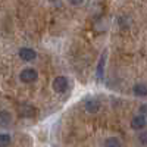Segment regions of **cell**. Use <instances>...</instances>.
Instances as JSON below:
<instances>
[{"label": "cell", "instance_id": "obj_12", "mask_svg": "<svg viewBox=\"0 0 147 147\" xmlns=\"http://www.w3.org/2000/svg\"><path fill=\"white\" fill-rule=\"evenodd\" d=\"M138 141L144 146H147V129H141V132L138 134Z\"/></svg>", "mask_w": 147, "mask_h": 147}, {"label": "cell", "instance_id": "obj_5", "mask_svg": "<svg viewBox=\"0 0 147 147\" xmlns=\"http://www.w3.org/2000/svg\"><path fill=\"white\" fill-rule=\"evenodd\" d=\"M106 57H107V52L105 50L99 59V63L96 66V78L99 81H103L105 78V66H106Z\"/></svg>", "mask_w": 147, "mask_h": 147}, {"label": "cell", "instance_id": "obj_8", "mask_svg": "<svg viewBox=\"0 0 147 147\" xmlns=\"http://www.w3.org/2000/svg\"><path fill=\"white\" fill-rule=\"evenodd\" d=\"M132 93L137 97H147V84L146 82H138L132 87Z\"/></svg>", "mask_w": 147, "mask_h": 147}, {"label": "cell", "instance_id": "obj_1", "mask_svg": "<svg viewBox=\"0 0 147 147\" xmlns=\"http://www.w3.org/2000/svg\"><path fill=\"white\" fill-rule=\"evenodd\" d=\"M52 88L55 90V93L57 94H65L69 90V80L65 75H59L53 80L52 82Z\"/></svg>", "mask_w": 147, "mask_h": 147}, {"label": "cell", "instance_id": "obj_11", "mask_svg": "<svg viewBox=\"0 0 147 147\" xmlns=\"http://www.w3.org/2000/svg\"><path fill=\"white\" fill-rule=\"evenodd\" d=\"M12 141V137H10V134L7 132H0V147H3V146H9Z\"/></svg>", "mask_w": 147, "mask_h": 147}, {"label": "cell", "instance_id": "obj_15", "mask_svg": "<svg viewBox=\"0 0 147 147\" xmlns=\"http://www.w3.org/2000/svg\"><path fill=\"white\" fill-rule=\"evenodd\" d=\"M49 2H52V3H55V2H57V0H49Z\"/></svg>", "mask_w": 147, "mask_h": 147}, {"label": "cell", "instance_id": "obj_3", "mask_svg": "<svg viewBox=\"0 0 147 147\" xmlns=\"http://www.w3.org/2000/svg\"><path fill=\"white\" fill-rule=\"evenodd\" d=\"M18 113L21 118H34L37 113H38V110H37V107L31 103H21L18 106Z\"/></svg>", "mask_w": 147, "mask_h": 147}, {"label": "cell", "instance_id": "obj_10", "mask_svg": "<svg viewBox=\"0 0 147 147\" xmlns=\"http://www.w3.org/2000/svg\"><path fill=\"white\" fill-rule=\"evenodd\" d=\"M103 146H107V147H119V146H122V141L119 138H116V137H109L107 140H105Z\"/></svg>", "mask_w": 147, "mask_h": 147}, {"label": "cell", "instance_id": "obj_7", "mask_svg": "<svg viewBox=\"0 0 147 147\" xmlns=\"http://www.w3.org/2000/svg\"><path fill=\"white\" fill-rule=\"evenodd\" d=\"M84 109L87 110L88 113H96V112H99V109H100V102L97 100L96 97H88L84 103Z\"/></svg>", "mask_w": 147, "mask_h": 147}, {"label": "cell", "instance_id": "obj_9", "mask_svg": "<svg viewBox=\"0 0 147 147\" xmlns=\"http://www.w3.org/2000/svg\"><path fill=\"white\" fill-rule=\"evenodd\" d=\"M12 122V113L9 110H0V127H9Z\"/></svg>", "mask_w": 147, "mask_h": 147}, {"label": "cell", "instance_id": "obj_13", "mask_svg": "<svg viewBox=\"0 0 147 147\" xmlns=\"http://www.w3.org/2000/svg\"><path fill=\"white\" fill-rule=\"evenodd\" d=\"M138 112H140L141 115H146V116H147V103H143V105L138 107Z\"/></svg>", "mask_w": 147, "mask_h": 147}, {"label": "cell", "instance_id": "obj_6", "mask_svg": "<svg viewBox=\"0 0 147 147\" xmlns=\"http://www.w3.org/2000/svg\"><path fill=\"white\" fill-rule=\"evenodd\" d=\"M147 127V118L146 115H136L132 119H131V128L136 129V131H141Z\"/></svg>", "mask_w": 147, "mask_h": 147}, {"label": "cell", "instance_id": "obj_2", "mask_svg": "<svg viewBox=\"0 0 147 147\" xmlns=\"http://www.w3.org/2000/svg\"><path fill=\"white\" fill-rule=\"evenodd\" d=\"M37 78H38V72L34 68H24L19 72V80L24 84H32L37 81Z\"/></svg>", "mask_w": 147, "mask_h": 147}, {"label": "cell", "instance_id": "obj_14", "mask_svg": "<svg viewBox=\"0 0 147 147\" xmlns=\"http://www.w3.org/2000/svg\"><path fill=\"white\" fill-rule=\"evenodd\" d=\"M66 2L69 5H72V6H80V5L84 3V0H66Z\"/></svg>", "mask_w": 147, "mask_h": 147}, {"label": "cell", "instance_id": "obj_4", "mask_svg": "<svg viewBox=\"0 0 147 147\" xmlns=\"http://www.w3.org/2000/svg\"><path fill=\"white\" fill-rule=\"evenodd\" d=\"M18 56L24 62H32V60L37 59V52L31 47H21L18 50Z\"/></svg>", "mask_w": 147, "mask_h": 147}]
</instances>
